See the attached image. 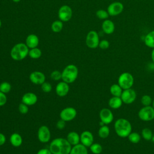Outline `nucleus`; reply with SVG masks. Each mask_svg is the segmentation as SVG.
<instances>
[{
    "label": "nucleus",
    "mask_w": 154,
    "mask_h": 154,
    "mask_svg": "<svg viewBox=\"0 0 154 154\" xmlns=\"http://www.w3.org/2000/svg\"><path fill=\"white\" fill-rule=\"evenodd\" d=\"M11 89V84L8 82H3L0 84V91L4 93H8Z\"/></svg>",
    "instance_id": "72a5a7b5"
},
{
    "label": "nucleus",
    "mask_w": 154,
    "mask_h": 154,
    "mask_svg": "<svg viewBox=\"0 0 154 154\" xmlns=\"http://www.w3.org/2000/svg\"><path fill=\"white\" fill-rule=\"evenodd\" d=\"M69 84L63 81L58 83L55 88V91L57 94L60 97H64L66 96L69 93Z\"/></svg>",
    "instance_id": "dca6fc26"
},
{
    "label": "nucleus",
    "mask_w": 154,
    "mask_h": 154,
    "mask_svg": "<svg viewBox=\"0 0 154 154\" xmlns=\"http://www.w3.org/2000/svg\"><path fill=\"white\" fill-rule=\"evenodd\" d=\"M63 28V22L60 20H55L52 22L51 25V29L54 32H60Z\"/></svg>",
    "instance_id": "c756f323"
},
{
    "label": "nucleus",
    "mask_w": 154,
    "mask_h": 154,
    "mask_svg": "<svg viewBox=\"0 0 154 154\" xmlns=\"http://www.w3.org/2000/svg\"><path fill=\"white\" fill-rule=\"evenodd\" d=\"M141 136L137 132H131L130 134L128 136L129 141L134 144H137L140 142Z\"/></svg>",
    "instance_id": "bb28decb"
},
{
    "label": "nucleus",
    "mask_w": 154,
    "mask_h": 154,
    "mask_svg": "<svg viewBox=\"0 0 154 154\" xmlns=\"http://www.w3.org/2000/svg\"><path fill=\"white\" fill-rule=\"evenodd\" d=\"M66 139L71 145L75 146L79 143L80 136L77 132L72 131L67 134Z\"/></svg>",
    "instance_id": "412c9836"
},
{
    "label": "nucleus",
    "mask_w": 154,
    "mask_h": 154,
    "mask_svg": "<svg viewBox=\"0 0 154 154\" xmlns=\"http://www.w3.org/2000/svg\"><path fill=\"white\" fill-rule=\"evenodd\" d=\"M123 103L129 105L132 103L137 98L136 91L132 88L123 90L120 96Z\"/></svg>",
    "instance_id": "6e6552de"
},
{
    "label": "nucleus",
    "mask_w": 154,
    "mask_h": 154,
    "mask_svg": "<svg viewBox=\"0 0 154 154\" xmlns=\"http://www.w3.org/2000/svg\"><path fill=\"white\" fill-rule=\"evenodd\" d=\"M5 141H6L5 136L3 134L0 133V146L3 145L5 143Z\"/></svg>",
    "instance_id": "79ce46f5"
},
{
    "label": "nucleus",
    "mask_w": 154,
    "mask_h": 154,
    "mask_svg": "<svg viewBox=\"0 0 154 154\" xmlns=\"http://www.w3.org/2000/svg\"><path fill=\"white\" fill-rule=\"evenodd\" d=\"M99 117L100 122L106 125L110 124L114 120L113 113L109 108H102L99 112Z\"/></svg>",
    "instance_id": "9b49d317"
},
{
    "label": "nucleus",
    "mask_w": 154,
    "mask_h": 154,
    "mask_svg": "<svg viewBox=\"0 0 154 154\" xmlns=\"http://www.w3.org/2000/svg\"><path fill=\"white\" fill-rule=\"evenodd\" d=\"M152 106H153V108H154V99H153V100H152Z\"/></svg>",
    "instance_id": "49530a36"
},
{
    "label": "nucleus",
    "mask_w": 154,
    "mask_h": 154,
    "mask_svg": "<svg viewBox=\"0 0 154 154\" xmlns=\"http://www.w3.org/2000/svg\"><path fill=\"white\" fill-rule=\"evenodd\" d=\"M29 80L31 82L37 85H42L45 82V75L39 71H34L29 75Z\"/></svg>",
    "instance_id": "2eb2a0df"
},
{
    "label": "nucleus",
    "mask_w": 154,
    "mask_h": 154,
    "mask_svg": "<svg viewBox=\"0 0 154 154\" xmlns=\"http://www.w3.org/2000/svg\"><path fill=\"white\" fill-rule=\"evenodd\" d=\"M22 102L28 106L33 105L37 102V96L31 92L25 93L22 97Z\"/></svg>",
    "instance_id": "f3484780"
},
{
    "label": "nucleus",
    "mask_w": 154,
    "mask_h": 154,
    "mask_svg": "<svg viewBox=\"0 0 154 154\" xmlns=\"http://www.w3.org/2000/svg\"><path fill=\"white\" fill-rule=\"evenodd\" d=\"M49 149L52 154H69L72 146L67 139L57 138L51 142Z\"/></svg>",
    "instance_id": "f257e3e1"
},
{
    "label": "nucleus",
    "mask_w": 154,
    "mask_h": 154,
    "mask_svg": "<svg viewBox=\"0 0 154 154\" xmlns=\"http://www.w3.org/2000/svg\"><path fill=\"white\" fill-rule=\"evenodd\" d=\"M39 43V38L37 35L34 34H29L25 40V44L28 48L32 49L37 48Z\"/></svg>",
    "instance_id": "6ab92c4d"
},
{
    "label": "nucleus",
    "mask_w": 154,
    "mask_h": 154,
    "mask_svg": "<svg viewBox=\"0 0 154 154\" xmlns=\"http://www.w3.org/2000/svg\"><path fill=\"white\" fill-rule=\"evenodd\" d=\"M152 141L154 143V132L153 133V137H152Z\"/></svg>",
    "instance_id": "a18cd8bd"
},
{
    "label": "nucleus",
    "mask_w": 154,
    "mask_h": 154,
    "mask_svg": "<svg viewBox=\"0 0 154 154\" xmlns=\"http://www.w3.org/2000/svg\"><path fill=\"white\" fill-rule=\"evenodd\" d=\"M153 99L151 96L148 94H144L141 97V103L143 105V106H150L152 103Z\"/></svg>",
    "instance_id": "473e14b6"
},
{
    "label": "nucleus",
    "mask_w": 154,
    "mask_h": 154,
    "mask_svg": "<svg viewBox=\"0 0 154 154\" xmlns=\"http://www.w3.org/2000/svg\"><path fill=\"white\" fill-rule=\"evenodd\" d=\"M80 142L85 147H90L94 142L93 134L88 131H83L80 135Z\"/></svg>",
    "instance_id": "4468645a"
},
{
    "label": "nucleus",
    "mask_w": 154,
    "mask_h": 154,
    "mask_svg": "<svg viewBox=\"0 0 154 154\" xmlns=\"http://www.w3.org/2000/svg\"><path fill=\"white\" fill-rule=\"evenodd\" d=\"M37 154H52L49 149H40Z\"/></svg>",
    "instance_id": "a19ab883"
},
{
    "label": "nucleus",
    "mask_w": 154,
    "mask_h": 154,
    "mask_svg": "<svg viewBox=\"0 0 154 154\" xmlns=\"http://www.w3.org/2000/svg\"><path fill=\"white\" fill-rule=\"evenodd\" d=\"M12 1H13L14 2H19L20 1V0H12Z\"/></svg>",
    "instance_id": "c03bdc74"
},
{
    "label": "nucleus",
    "mask_w": 154,
    "mask_h": 154,
    "mask_svg": "<svg viewBox=\"0 0 154 154\" xmlns=\"http://www.w3.org/2000/svg\"><path fill=\"white\" fill-rule=\"evenodd\" d=\"M102 29L105 34H111L115 31V24L112 20L108 19H105L102 23Z\"/></svg>",
    "instance_id": "a211bd4d"
},
{
    "label": "nucleus",
    "mask_w": 154,
    "mask_h": 154,
    "mask_svg": "<svg viewBox=\"0 0 154 154\" xmlns=\"http://www.w3.org/2000/svg\"><path fill=\"white\" fill-rule=\"evenodd\" d=\"M58 16L62 22H67L70 20L72 16V10L67 5H62L58 10Z\"/></svg>",
    "instance_id": "9d476101"
},
{
    "label": "nucleus",
    "mask_w": 154,
    "mask_h": 154,
    "mask_svg": "<svg viewBox=\"0 0 154 154\" xmlns=\"http://www.w3.org/2000/svg\"><path fill=\"white\" fill-rule=\"evenodd\" d=\"M42 90L45 93H49L52 90V86L48 82H44L42 84Z\"/></svg>",
    "instance_id": "e433bc0d"
},
{
    "label": "nucleus",
    "mask_w": 154,
    "mask_h": 154,
    "mask_svg": "<svg viewBox=\"0 0 154 154\" xmlns=\"http://www.w3.org/2000/svg\"><path fill=\"white\" fill-rule=\"evenodd\" d=\"M7 100V96L5 93L0 91V106L4 105Z\"/></svg>",
    "instance_id": "58836bf2"
},
{
    "label": "nucleus",
    "mask_w": 154,
    "mask_h": 154,
    "mask_svg": "<svg viewBox=\"0 0 154 154\" xmlns=\"http://www.w3.org/2000/svg\"><path fill=\"white\" fill-rule=\"evenodd\" d=\"M151 59H152L153 63L154 64V48L152 49V51L151 52Z\"/></svg>",
    "instance_id": "37998d69"
},
{
    "label": "nucleus",
    "mask_w": 154,
    "mask_h": 154,
    "mask_svg": "<svg viewBox=\"0 0 154 154\" xmlns=\"http://www.w3.org/2000/svg\"><path fill=\"white\" fill-rule=\"evenodd\" d=\"M138 116L142 121H152L154 119V108L151 105L143 106L139 110Z\"/></svg>",
    "instance_id": "423d86ee"
},
{
    "label": "nucleus",
    "mask_w": 154,
    "mask_h": 154,
    "mask_svg": "<svg viewBox=\"0 0 154 154\" xmlns=\"http://www.w3.org/2000/svg\"><path fill=\"white\" fill-rule=\"evenodd\" d=\"M19 111L20 112V113L22 114H25L28 112V105H26V104L23 103H21L19 105Z\"/></svg>",
    "instance_id": "4c0bfd02"
},
{
    "label": "nucleus",
    "mask_w": 154,
    "mask_h": 154,
    "mask_svg": "<svg viewBox=\"0 0 154 154\" xmlns=\"http://www.w3.org/2000/svg\"><path fill=\"white\" fill-rule=\"evenodd\" d=\"M76 110L73 107H67L64 108L60 114L61 119L65 122H69L73 120L76 116Z\"/></svg>",
    "instance_id": "f8f14e48"
},
{
    "label": "nucleus",
    "mask_w": 154,
    "mask_h": 154,
    "mask_svg": "<svg viewBox=\"0 0 154 154\" xmlns=\"http://www.w3.org/2000/svg\"><path fill=\"white\" fill-rule=\"evenodd\" d=\"M69 154H88L87 147L79 143L72 147Z\"/></svg>",
    "instance_id": "4be33fe9"
},
{
    "label": "nucleus",
    "mask_w": 154,
    "mask_h": 154,
    "mask_svg": "<svg viewBox=\"0 0 154 154\" xmlns=\"http://www.w3.org/2000/svg\"><path fill=\"white\" fill-rule=\"evenodd\" d=\"M37 137L38 140L42 143H47L51 139V132L48 126H41L38 130Z\"/></svg>",
    "instance_id": "ddd939ff"
},
{
    "label": "nucleus",
    "mask_w": 154,
    "mask_h": 154,
    "mask_svg": "<svg viewBox=\"0 0 154 154\" xmlns=\"http://www.w3.org/2000/svg\"><path fill=\"white\" fill-rule=\"evenodd\" d=\"M28 55L32 59H38L42 56V51L37 47L30 49V50H29Z\"/></svg>",
    "instance_id": "cd10ccee"
},
{
    "label": "nucleus",
    "mask_w": 154,
    "mask_h": 154,
    "mask_svg": "<svg viewBox=\"0 0 154 154\" xmlns=\"http://www.w3.org/2000/svg\"><path fill=\"white\" fill-rule=\"evenodd\" d=\"M61 72L58 70H54L51 73V78L54 81H58L61 79Z\"/></svg>",
    "instance_id": "f704fd0d"
},
{
    "label": "nucleus",
    "mask_w": 154,
    "mask_h": 154,
    "mask_svg": "<svg viewBox=\"0 0 154 154\" xmlns=\"http://www.w3.org/2000/svg\"><path fill=\"white\" fill-rule=\"evenodd\" d=\"M123 89L118 84H112L109 88V91L112 96L120 97L123 91Z\"/></svg>",
    "instance_id": "393cba45"
},
{
    "label": "nucleus",
    "mask_w": 154,
    "mask_h": 154,
    "mask_svg": "<svg viewBox=\"0 0 154 154\" xmlns=\"http://www.w3.org/2000/svg\"><path fill=\"white\" fill-rule=\"evenodd\" d=\"M22 138L18 133H13L10 137V142L14 147H19L22 144Z\"/></svg>",
    "instance_id": "b1692460"
},
{
    "label": "nucleus",
    "mask_w": 154,
    "mask_h": 154,
    "mask_svg": "<svg viewBox=\"0 0 154 154\" xmlns=\"http://www.w3.org/2000/svg\"><path fill=\"white\" fill-rule=\"evenodd\" d=\"M29 48L25 43H19L16 44L10 51V56L15 61L23 60L28 55Z\"/></svg>",
    "instance_id": "7ed1b4c3"
},
{
    "label": "nucleus",
    "mask_w": 154,
    "mask_h": 154,
    "mask_svg": "<svg viewBox=\"0 0 154 154\" xmlns=\"http://www.w3.org/2000/svg\"><path fill=\"white\" fill-rule=\"evenodd\" d=\"M1 25H2V22H1V20H0V28L1 27Z\"/></svg>",
    "instance_id": "de8ad7c7"
},
{
    "label": "nucleus",
    "mask_w": 154,
    "mask_h": 154,
    "mask_svg": "<svg viewBox=\"0 0 154 154\" xmlns=\"http://www.w3.org/2000/svg\"><path fill=\"white\" fill-rule=\"evenodd\" d=\"M134 83L133 75L129 72H123L121 73L118 78V84L123 90L132 88Z\"/></svg>",
    "instance_id": "39448f33"
},
{
    "label": "nucleus",
    "mask_w": 154,
    "mask_h": 154,
    "mask_svg": "<svg viewBox=\"0 0 154 154\" xmlns=\"http://www.w3.org/2000/svg\"><path fill=\"white\" fill-rule=\"evenodd\" d=\"M99 37L98 33L94 30L90 31L86 36L85 43L90 49H96L99 46Z\"/></svg>",
    "instance_id": "0eeeda50"
},
{
    "label": "nucleus",
    "mask_w": 154,
    "mask_h": 154,
    "mask_svg": "<svg viewBox=\"0 0 154 154\" xmlns=\"http://www.w3.org/2000/svg\"><path fill=\"white\" fill-rule=\"evenodd\" d=\"M57 128L58 129H63L66 126V122L62 119L59 120L57 123Z\"/></svg>",
    "instance_id": "ea45409f"
},
{
    "label": "nucleus",
    "mask_w": 154,
    "mask_h": 154,
    "mask_svg": "<svg viewBox=\"0 0 154 154\" xmlns=\"http://www.w3.org/2000/svg\"><path fill=\"white\" fill-rule=\"evenodd\" d=\"M110 133V130L109 127L106 125L101 126L98 131V135L100 138L105 139L106 138Z\"/></svg>",
    "instance_id": "a878e982"
},
{
    "label": "nucleus",
    "mask_w": 154,
    "mask_h": 154,
    "mask_svg": "<svg viewBox=\"0 0 154 154\" xmlns=\"http://www.w3.org/2000/svg\"><path fill=\"white\" fill-rule=\"evenodd\" d=\"M123 10V4L119 1H115L108 6L106 10L110 16H117L120 14Z\"/></svg>",
    "instance_id": "1a4fd4ad"
},
{
    "label": "nucleus",
    "mask_w": 154,
    "mask_h": 154,
    "mask_svg": "<svg viewBox=\"0 0 154 154\" xmlns=\"http://www.w3.org/2000/svg\"><path fill=\"white\" fill-rule=\"evenodd\" d=\"M110 46V43L107 40H102L101 41L99 42V46L101 49H103V50H105V49H107L109 48Z\"/></svg>",
    "instance_id": "c9c22d12"
},
{
    "label": "nucleus",
    "mask_w": 154,
    "mask_h": 154,
    "mask_svg": "<svg viewBox=\"0 0 154 154\" xmlns=\"http://www.w3.org/2000/svg\"><path fill=\"white\" fill-rule=\"evenodd\" d=\"M61 75L63 81L70 84L76 79L78 75V69L75 65L69 64L63 69Z\"/></svg>",
    "instance_id": "20e7f679"
},
{
    "label": "nucleus",
    "mask_w": 154,
    "mask_h": 154,
    "mask_svg": "<svg viewBox=\"0 0 154 154\" xmlns=\"http://www.w3.org/2000/svg\"><path fill=\"white\" fill-rule=\"evenodd\" d=\"M122 100L120 97L112 96L108 100V105L109 106L114 109L120 108L123 104Z\"/></svg>",
    "instance_id": "aec40b11"
},
{
    "label": "nucleus",
    "mask_w": 154,
    "mask_h": 154,
    "mask_svg": "<svg viewBox=\"0 0 154 154\" xmlns=\"http://www.w3.org/2000/svg\"><path fill=\"white\" fill-rule=\"evenodd\" d=\"M153 132L148 128H144L141 131V137L145 140H152L153 137Z\"/></svg>",
    "instance_id": "c85d7f7f"
},
{
    "label": "nucleus",
    "mask_w": 154,
    "mask_h": 154,
    "mask_svg": "<svg viewBox=\"0 0 154 154\" xmlns=\"http://www.w3.org/2000/svg\"><path fill=\"white\" fill-rule=\"evenodd\" d=\"M91 152L94 154H100L102 152V147L99 143H93L90 147Z\"/></svg>",
    "instance_id": "2f4dec72"
},
{
    "label": "nucleus",
    "mask_w": 154,
    "mask_h": 154,
    "mask_svg": "<svg viewBox=\"0 0 154 154\" xmlns=\"http://www.w3.org/2000/svg\"><path fill=\"white\" fill-rule=\"evenodd\" d=\"M114 131L116 134L121 138H126L132 132V125L130 122L124 118L116 120L114 125Z\"/></svg>",
    "instance_id": "f03ea898"
},
{
    "label": "nucleus",
    "mask_w": 154,
    "mask_h": 154,
    "mask_svg": "<svg viewBox=\"0 0 154 154\" xmlns=\"http://www.w3.org/2000/svg\"><path fill=\"white\" fill-rule=\"evenodd\" d=\"M96 16L97 18L101 20H105L108 18L109 16L107 10H103V9H99L96 12Z\"/></svg>",
    "instance_id": "7c9ffc66"
},
{
    "label": "nucleus",
    "mask_w": 154,
    "mask_h": 154,
    "mask_svg": "<svg viewBox=\"0 0 154 154\" xmlns=\"http://www.w3.org/2000/svg\"><path fill=\"white\" fill-rule=\"evenodd\" d=\"M144 42L147 47L152 49L154 48V30L150 31L145 35Z\"/></svg>",
    "instance_id": "5701e85b"
}]
</instances>
